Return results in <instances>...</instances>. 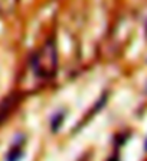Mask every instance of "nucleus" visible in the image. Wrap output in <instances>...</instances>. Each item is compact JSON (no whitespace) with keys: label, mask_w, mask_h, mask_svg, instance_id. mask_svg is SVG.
Segmentation results:
<instances>
[{"label":"nucleus","mask_w":147,"mask_h":161,"mask_svg":"<svg viewBox=\"0 0 147 161\" xmlns=\"http://www.w3.org/2000/svg\"><path fill=\"white\" fill-rule=\"evenodd\" d=\"M146 35H147V25H146Z\"/></svg>","instance_id":"obj_3"},{"label":"nucleus","mask_w":147,"mask_h":161,"mask_svg":"<svg viewBox=\"0 0 147 161\" xmlns=\"http://www.w3.org/2000/svg\"><path fill=\"white\" fill-rule=\"evenodd\" d=\"M20 158H22V151L16 150V148L8 154V161H19Z\"/></svg>","instance_id":"obj_2"},{"label":"nucleus","mask_w":147,"mask_h":161,"mask_svg":"<svg viewBox=\"0 0 147 161\" xmlns=\"http://www.w3.org/2000/svg\"><path fill=\"white\" fill-rule=\"evenodd\" d=\"M33 68L38 74L51 75L56 70V48L52 41H48L39 54L35 55Z\"/></svg>","instance_id":"obj_1"}]
</instances>
